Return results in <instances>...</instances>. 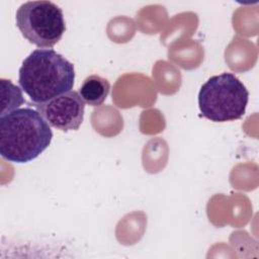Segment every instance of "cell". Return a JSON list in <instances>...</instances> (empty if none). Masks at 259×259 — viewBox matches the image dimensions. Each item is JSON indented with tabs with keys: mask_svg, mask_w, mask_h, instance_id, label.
<instances>
[{
	"mask_svg": "<svg viewBox=\"0 0 259 259\" xmlns=\"http://www.w3.org/2000/svg\"><path fill=\"white\" fill-rule=\"evenodd\" d=\"M74 81V65L53 49L32 51L19 68V86L33 103L71 91Z\"/></svg>",
	"mask_w": 259,
	"mask_h": 259,
	"instance_id": "obj_1",
	"label": "cell"
},
{
	"mask_svg": "<svg viewBox=\"0 0 259 259\" xmlns=\"http://www.w3.org/2000/svg\"><path fill=\"white\" fill-rule=\"evenodd\" d=\"M53 132L41 114L30 107L0 116V154L13 163L37 158L51 144Z\"/></svg>",
	"mask_w": 259,
	"mask_h": 259,
	"instance_id": "obj_2",
	"label": "cell"
},
{
	"mask_svg": "<svg viewBox=\"0 0 259 259\" xmlns=\"http://www.w3.org/2000/svg\"><path fill=\"white\" fill-rule=\"evenodd\" d=\"M249 92L233 73L210 77L198 93L201 115L210 121L224 122L241 118L246 111Z\"/></svg>",
	"mask_w": 259,
	"mask_h": 259,
	"instance_id": "obj_3",
	"label": "cell"
},
{
	"mask_svg": "<svg viewBox=\"0 0 259 259\" xmlns=\"http://www.w3.org/2000/svg\"><path fill=\"white\" fill-rule=\"evenodd\" d=\"M15 20L23 37L39 49L54 47L66 30L62 9L51 1H27L21 4Z\"/></svg>",
	"mask_w": 259,
	"mask_h": 259,
	"instance_id": "obj_4",
	"label": "cell"
},
{
	"mask_svg": "<svg viewBox=\"0 0 259 259\" xmlns=\"http://www.w3.org/2000/svg\"><path fill=\"white\" fill-rule=\"evenodd\" d=\"M33 105L50 126L62 132L77 131L83 122L85 102L77 91L71 90Z\"/></svg>",
	"mask_w": 259,
	"mask_h": 259,
	"instance_id": "obj_5",
	"label": "cell"
},
{
	"mask_svg": "<svg viewBox=\"0 0 259 259\" xmlns=\"http://www.w3.org/2000/svg\"><path fill=\"white\" fill-rule=\"evenodd\" d=\"M109 89L110 84L105 78L98 75H90L83 81L79 94L85 103L96 107L105 101Z\"/></svg>",
	"mask_w": 259,
	"mask_h": 259,
	"instance_id": "obj_6",
	"label": "cell"
},
{
	"mask_svg": "<svg viewBox=\"0 0 259 259\" xmlns=\"http://www.w3.org/2000/svg\"><path fill=\"white\" fill-rule=\"evenodd\" d=\"M1 93H2V109L0 116H3L15 109H17L23 102L22 92L19 87L13 85L10 80L1 79Z\"/></svg>",
	"mask_w": 259,
	"mask_h": 259,
	"instance_id": "obj_7",
	"label": "cell"
}]
</instances>
